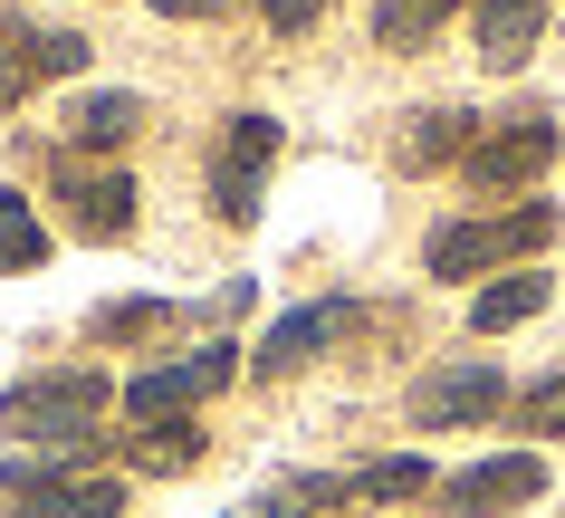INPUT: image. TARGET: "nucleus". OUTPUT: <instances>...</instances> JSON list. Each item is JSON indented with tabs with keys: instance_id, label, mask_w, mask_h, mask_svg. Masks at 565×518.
<instances>
[{
	"instance_id": "6e6552de",
	"label": "nucleus",
	"mask_w": 565,
	"mask_h": 518,
	"mask_svg": "<svg viewBox=\"0 0 565 518\" xmlns=\"http://www.w3.org/2000/svg\"><path fill=\"white\" fill-rule=\"evenodd\" d=\"M508 403V374L489 366V356H460V366H431L413 384V423L422 432H470V423H489Z\"/></svg>"
},
{
	"instance_id": "9d476101",
	"label": "nucleus",
	"mask_w": 565,
	"mask_h": 518,
	"mask_svg": "<svg viewBox=\"0 0 565 518\" xmlns=\"http://www.w3.org/2000/svg\"><path fill=\"white\" fill-rule=\"evenodd\" d=\"M470 39H479V59L499 67H527L536 59V39H546V0H470Z\"/></svg>"
},
{
	"instance_id": "f3484780",
	"label": "nucleus",
	"mask_w": 565,
	"mask_h": 518,
	"mask_svg": "<svg viewBox=\"0 0 565 518\" xmlns=\"http://www.w3.org/2000/svg\"><path fill=\"white\" fill-rule=\"evenodd\" d=\"M39 260H49V221L0 183V278H10V269H39Z\"/></svg>"
},
{
	"instance_id": "0eeeda50",
	"label": "nucleus",
	"mask_w": 565,
	"mask_h": 518,
	"mask_svg": "<svg viewBox=\"0 0 565 518\" xmlns=\"http://www.w3.org/2000/svg\"><path fill=\"white\" fill-rule=\"evenodd\" d=\"M431 499H441V518H508V509H527V499H546V461L536 452H489L470 471H450Z\"/></svg>"
},
{
	"instance_id": "9b49d317",
	"label": "nucleus",
	"mask_w": 565,
	"mask_h": 518,
	"mask_svg": "<svg viewBox=\"0 0 565 518\" xmlns=\"http://www.w3.org/2000/svg\"><path fill=\"white\" fill-rule=\"evenodd\" d=\"M58 135H67V154H116V145H135V135H145V96L135 87H106V96H77V106H67L58 116Z\"/></svg>"
},
{
	"instance_id": "ddd939ff",
	"label": "nucleus",
	"mask_w": 565,
	"mask_h": 518,
	"mask_svg": "<svg viewBox=\"0 0 565 518\" xmlns=\"http://www.w3.org/2000/svg\"><path fill=\"white\" fill-rule=\"evenodd\" d=\"M431 461L422 452H384V461H364L355 480H345V499H384V509H403V499H431Z\"/></svg>"
},
{
	"instance_id": "412c9836",
	"label": "nucleus",
	"mask_w": 565,
	"mask_h": 518,
	"mask_svg": "<svg viewBox=\"0 0 565 518\" xmlns=\"http://www.w3.org/2000/svg\"><path fill=\"white\" fill-rule=\"evenodd\" d=\"M30 87H39V67H30V20H0V106H20Z\"/></svg>"
},
{
	"instance_id": "20e7f679",
	"label": "nucleus",
	"mask_w": 565,
	"mask_h": 518,
	"mask_svg": "<svg viewBox=\"0 0 565 518\" xmlns=\"http://www.w3.org/2000/svg\"><path fill=\"white\" fill-rule=\"evenodd\" d=\"M546 163H556V116H546V106L479 125V135H470V154H460L470 192H518V183H536Z\"/></svg>"
},
{
	"instance_id": "dca6fc26",
	"label": "nucleus",
	"mask_w": 565,
	"mask_h": 518,
	"mask_svg": "<svg viewBox=\"0 0 565 518\" xmlns=\"http://www.w3.org/2000/svg\"><path fill=\"white\" fill-rule=\"evenodd\" d=\"M202 452H211V442L192 432V413H173V423H145L135 442H125V461H135V471H192Z\"/></svg>"
},
{
	"instance_id": "4be33fe9",
	"label": "nucleus",
	"mask_w": 565,
	"mask_h": 518,
	"mask_svg": "<svg viewBox=\"0 0 565 518\" xmlns=\"http://www.w3.org/2000/svg\"><path fill=\"white\" fill-rule=\"evenodd\" d=\"M30 67L39 77H77V67H87V39L77 30H30Z\"/></svg>"
},
{
	"instance_id": "4468645a",
	"label": "nucleus",
	"mask_w": 565,
	"mask_h": 518,
	"mask_svg": "<svg viewBox=\"0 0 565 518\" xmlns=\"http://www.w3.org/2000/svg\"><path fill=\"white\" fill-rule=\"evenodd\" d=\"M536 307H546V278H536V269H508V278H489V288L470 298V327L499 336V327H527Z\"/></svg>"
},
{
	"instance_id": "aec40b11",
	"label": "nucleus",
	"mask_w": 565,
	"mask_h": 518,
	"mask_svg": "<svg viewBox=\"0 0 565 518\" xmlns=\"http://www.w3.org/2000/svg\"><path fill=\"white\" fill-rule=\"evenodd\" d=\"M173 327V298H125V307H96V346H145V336Z\"/></svg>"
},
{
	"instance_id": "39448f33",
	"label": "nucleus",
	"mask_w": 565,
	"mask_h": 518,
	"mask_svg": "<svg viewBox=\"0 0 565 518\" xmlns=\"http://www.w3.org/2000/svg\"><path fill=\"white\" fill-rule=\"evenodd\" d=\"M268 163H278V116H231V125H221V154H211V212L231 221V231L259 221Z\"/></svg>"
},
{
	"instance_id": "2eb2a0df",
	"label": "nucleus",
	"mask_w": 565,
	"mask_h": 518,
	"mask_svg": "<svg viewBox=\"0 0 565 518\" xmlns=\"http://www.w3.org/2000/svg\"><path fill=\"white\" fill-rule=\"evenodd\" d=\"M470 154V116L460 106H431V116H413V135H403V163L413 173H431V163H460Z\"/></svg>"
},
{
	"instance_id": "1a4fd4ad",
	"label": "nucleus",
	"mask_w": 565,
	"mask_h": 518,
	"mask_svg": "<svg viewBox=\"0 0 565 518\" xmlns=\"http://www.w3.org/2000/svg\"><path fill=\"white\" fill-rule=\"evenodd\" d=\"M135 202H145V192H135L125 163H87V154L58 163V212H67L77 241H125V231H135Z\"/></svg>"
},
{
	"instance_id": "5701e85b",
	"label": "nucleus",
	"mask_w": 565,
	"mask_h": 518,
	"mask_svg": "<svg viewBox=\"0 0 565 518\" xmlns=\"http://www.w3.org/2000/svg\"><path fill=\"white\" fill-rule=\"evenodd\" d=\"M518 423H527V432H565V366L546 374V384H527V394H518Z\"/></svg>"
},
{
	"instance_id": "6ab92c4d",
	"label": "nucleus",
	"mask_w": 565,
	"mask_h": 518,
	"mask_svg": "<svg viewBox=\"0 0 565 518\" xmlns=\"http://www.w3.org/2000/svg\"><path fill=\"white\" fill-rule=\"evenodd\" d=\"M460 0H374V39L384 49H422V39H441V20Z\"/></svg>"
},
{
	"instance_id": "f03ea898",
	"label": "nucleus",
	"mask_w": 565,
	"mask_h": 518,
	"mask_svg": "<svg viewBox=\"0 0 565 518\" xmlns=\"http://www.w3.org/2000/svg\"><path fill=\"white\" fill-rule=\"evenodd\" d=\"M0 499H10V518H116L125 480L96 471L87 452H10L0 461Z\"/></svg>"
},
{
	"instance_id": "423d86ee",
	"label": "nucleus",
	"mask_w": 565,
	"mask_h": 518,
	"mask_svg": "<svg viewBox=\"0 0 565 518\" xmlns=\"http://www.w3.org/2000/svg\"><path fill=\"white\" fill-rule=\"evenodd\" d=\"M231 384H239V346H192V356H173V366L135 374V384H125V413H135V423H173V413L231 394Z\"/></svg>"
},
{
	"instance_id": "7ed1b4c3",
	"label": "nucleus",
	"mask_w": 565,
	"mask_h": 518,
	"mask_svg": "<svg viewBox=\"0 0 565 518\" xmlns=\"http://www.w3.org/2000/svg\"><path fill=\"white\" fill-rule=\"evenodd\" d=\"M556 241V202H518V212H489V221H441L431 231V278H479L499 260H527V250Z\"/></svg>"
},
{
	"instance_id": "b1692460",
	"label": "nucleus",
	"mask_w": 565,
	"mask_h": 518,
	"mask_svg": "<svg viewBox=\"0 0 565 518\" xmlns=\"http://www.w3.org/2000/svg\"><path fill=\"white\" fill-rule=\"evenodd\" d=\"M259 20L278 39H298V30H317V20H327V0H259Z\"/></svg>"
},
{
	"instance_id": "a211bd4d",
	"label": "nucleus",
	"mask_w": 565,
	"mask_h": 518,
	"mask_svg": "<svg viewBox=\"0 0 565 518\" xmlns=\"http://www.w3.org/2000/svg\"><path fill=\"white\" fill-rule=\"evenodd\" d=\"M335 499H345V480H335V471H298V480L259 489V509H249V518H327Z\"/></svg>"
},
{
	"instance_id": "f8f14e48",
	"label": "nucleus",
	"mask_w": 565,
	"mask_h": 518,
	"mask_svg": "<svg viewBox=\"0 0 565 518\" xmlns=\"http://www.w3.org/2000/svg\"><path fill=\"white\" fill-rule=\"evenodd\" d=\"M335 336H345V307H335V298H317V307H288V317H278V327L259 336V374H298L307 356H327Z\"/></svg>"
},
{
	"instance_id": "f257e3e1",
	"label": "nucleus",
	"mask_w": 565,
	"mask_h": 518,
	"mask_svg": "<svg viewBox=\"0 0 565 518\" xmlns=\"http://www.w3.org/2000/svg\"><path fill=\"white\" fill-rule=\"evenodd\" d=\"M106 374L96 366H58V374H30V384H10L0 394V432H10V452H87L96 432H106Z\"/></svg>"
}]
</instances>
